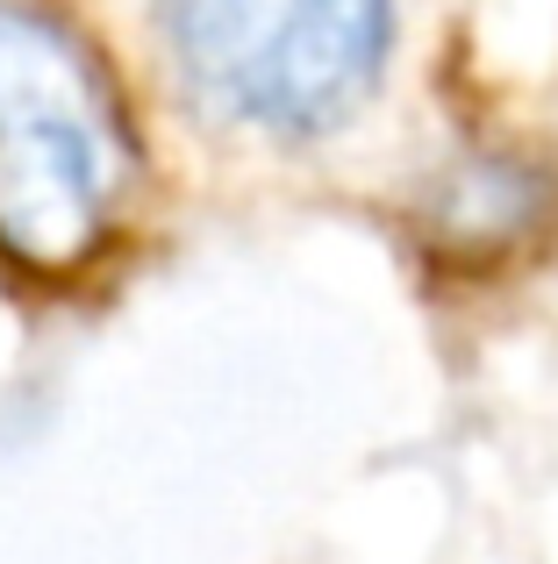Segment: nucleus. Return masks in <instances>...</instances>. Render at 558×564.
<instances>
[{"label":"nucleus","mask_w":558,"mask_h":564,"mask_svg":"<svg viewBox=\"0 0 558 564\" xmlns=\"http://www.w3.org/2000/svg\"><path fill=\"white\" fill-rule=\"evenodd\" d=\"M143 151L100 51L43 0H0V258L72 279L115 243Z\"/></svg>","instance_id":"nucleus-1"},{"label":"nucleus","mask_w":558,"mask_h":564,"mask_svg":"<svg viewBox=\"0 0 558 564\" xmlns=\"http://www.w3.org/2000/svg\"><path fill=\"white\" fill-rule=\"evenodd\" d=\"M180 86L229 129L308 143L373 100L394 0H158Z\"/></svg>","instance_id":"nucleus-2"},{"label":"nucleus","mask_w":558,"mask_h":564,"mask_svg":"<svg viewBox=\"0 0 558 564\" xmlns=\"http://www.w3.org/2000/svg\"><path fill=\"white\" fill-rule=\"evenodd\" d=\"M551 221V180L508 151H473L437 180L430 207H422V236L430 250L459 264H494L502 250L530 243Z\"/></svg>","instance_id":"nucleus-3"}]
</instances>
